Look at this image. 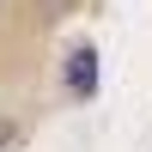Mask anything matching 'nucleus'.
<instances>
[{"mask_svg":"<svg viewBox=\"0 0 152 152\" xmlns=\"http://www.w3.org/2000/svg\"><path fill=\"white\" fill-rule=\"evenodd\" d=\"M67 85H73L79 97L97 91V55H91V43H73V49H67Z\"/></svg>","mask_w":152,"mask_h":152,"instance_id":"nucleus-1","label":"nucleus"},{"mask_svg":"<svg viewBox=\"0 0 152 152\" xmlns=\"http://www.w3.org/2000/svg\"><path fill=\"white\" fill-rule=\"evenodd\" d=\"M12 146V122H0V152H6Z\"/></svg>","mask_w":152,"mask_h":152,"instance_id":"nucleus-2","label":"nucleus"}]
</instances>
